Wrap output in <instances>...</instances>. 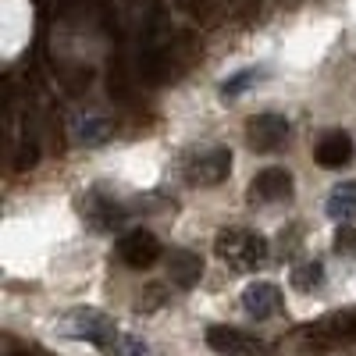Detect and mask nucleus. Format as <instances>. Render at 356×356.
<instances>
[{
	"mask_svg": "<svg viewBox=\"0 0 356 356\" xmlns=\"http://www.w3.org/2000/svg\"><path fill=\"white\" fill-rule=\"evenodd\" d=\"M214 253L228 271L246 275V271H257L267 260V239L250 228H221L214 239Z\"/></svg>",
	"mask_w": 356,
	"mask_h": 356,
	"instance_id": "1",
	"label": "nucleus"
},
{
	"mask_svg": "<svg viewBox=\"0 0 356 356\" xmlns=\"http://www.w3.org/2000/svg\"><path fill=\"white\" fill-rule=\"evenodd\" d=\"M57 332L68 335V339H79V342H93L100 349L111 346V339L118 335L114 332V321L100 310H89V307H75L68 310L61 321H57Z\"/></svg>",
	"mask_w": 356,
	"mask_h": 356,
	"instance_id": "2",
	"label": "nucleus"
},
{
	"mask_svg": "<svg viewBox=\"0 0 356 356\" xmlns=\"http://www.w3.org/2000/svg\"><path fill=\"white\" fill-rule=\"evenodd\" d=\"M228 171H232V150H225V146H214V150L189 157L182 168L189 186H218L228 178Z\"/></svg>",
	"mask_w": 356,
	"mask_h": 356,
	"instance_id": "3",
	"label": "nucleus"
},
{
	"mask_svg": "<svg viewBox=\"0 0 356 356\" xmlns=\"http://www.w3.org/2000/svg\"><path fill=\"white\" fill-rule=\"evenodd\" d=\"M289 139V122L282 114H257L246 122V146L257 154H275L278 146Z\"/></svg>",
	"mask_w": 356,
	"mask_h": 356,
	"instance_id": "4",
	"label": "nucleus"
},
{
	"mask_svg": "<svg viewBox=\"0 0 356 356\" xmlns=\"http://www.w3.org/2000/svg\"><path fill=\"white\" fill-rule=\"evenodd\" d=\"M82 221L93 232H114L125 221V207L114 203L104 189H93L89 196H82Z\"/></svg>",
	"mask_w": 356,
	"mask_h": 356,
	"instance_id": "5",
	"label": "nucleus"
},
{
	"mask_svg": "<svg viewBox=\"0 0 356 356\" xmlns=\"http://www.w3.org/2000/svg\"><path fill=\"white\" fill-rule=\"evenodd\" d=\"M118 257H122L129 267H136V271H146V267H154L161 260V243H157L154 232L136 228L118 243Z\"/></svg>",
	"mask_w": 356,
	"mask_h": 356,
	"instance_id": "6",
	"label": "nucleus"
},
{
	"mask_svg": "<svg viewBox=\"0 0 356 356\" xmlns=\"http://www.w3.org/2000/svg\"><path fill=\"white\" fill-rule=\"evenodd\" d=\"M292 200V175L285 168H264L250 182V203H282Z\"/></svg>",
	"mask_w": 356,
	"mask_h": 356,
	"instance_id": "7",
	"label": "nucleus"
},
{
	"mask_svg": "<svg viewBox=\"0 0 356 356\" xmlns=\"http://www.w3.org/2000/svg\"><path fill=\"white\" fill-rule=\"evenodd\" d=\"M207 346H211L218 356H260V342L239 328H225V324H214L207 328Z\"/></svg>",
	"mask_w": 356,
	"mask_h": 356,
	"instance_id": "8",
	"label": "nucleus"
},
{
	"mask_svg": "<svg viewBox=\"0 0 356 356\" xmlns=\"http://www.w3.org/2000/svg\"><path fill=\"white\" fill-rule=\"evenodd\" d=\"M243 310H246L253 321H267V317L282 314V289L271 285V282H253V285H246V292H243Z\"/></svg>",
	"mask_w": 356,
	"mask_h": 356,
	"instance_id": "9",
	"label": "nucleus"
},
{
	"mask_svg": "<svg viewBox=\"0 0 356 356\" xmlns=\"http://www.w3.org/2000/svg\"><path fill=\"white\" fill-rule=\"evenodd\" d=\"M314 157H317L321 168H346L356 157V143H353L349 132H328V136L317 139Z\"/></svg>",
	"mask_w": 356,
	"mask_h": 356,
	"instance_id": "10",
	"label": "nucleus"
},
{
	"mask_svg": "<svg viewBox=\"0 0 356 356\" xmlns=\"http://www.w3.org/2000/svg\"><path fill=\"white\" fill-rule=\"evenodd\" d=\"M164 264H168L171 285H178V289H193V285H200V278H203V260H200V253H193V250H171V253L164 257Z\"/></svg>",
	"mask_w": 356,
	"mask_h": 356,
	"instance_id": "11",
	"label": "nucleus"
},
{
	"mask_svg": "<svg viewBox=\"0 0 356 356\" xmlns=\"http://www.w3.org/2000/svg\"><path fill=\"white\" fill-rule=\"evenodd\" d=\"M328 218H335L339 225H349L356 218V182H342L332 189L328 196Z\"/></svg>",
	"mask_w": 356,
	"mask_h": 356,
	"instance_id": "12",
	"label": "nucleus"
},
{
	"mask_svg": "<svg viewBox=\"0 0 356 356\" xmlns=\"http://www.w3.org/2000/svg\"><path fill=\"white\" fill-rule=\"evenodd\" d=\"M111 122L107 118H100V114H89V118H79L75 122V139L79 143H86V146H97V143H107L111 139Z\"/></svg>",
	"mask_w": 356,
	"mask_h": 356,
	"instance_id": "13",
	"label": "nucleus"
},
{
	"mask_svg": "<svg viewBox=\"0 0 356 356\" xmlns=\"http://www.w3.org/2000/svg\"><path fill=\"white\" fill-rule=\"evenodd\" d=\"M289 282H292V289L296 292H317L321 285H324V267H321V260H307V264H296V271L289 275Z\"/></svg>",
	"mask_w": 356,
	"mask_h": 356,
	"instance_id": "14",
	"label": "nucleus"
},
{
	"mask_svg": "<svg viewBox=\"0 0 356 356\" xmlns=\"http://www.w3.org/2000/svg\"><path fill=\"white\" fill-rule=\"evenodd\" d=\"M57 79H61V86L68 89V93H86L89 89V82H93V68L89 65H75V68H68V72H57Z\"/></svg>",
	"mask_w": 356,
	"mask_h": 356,
	"instance_id": "15",
	"label": "nucleus"
},
{
	"mask_svg": "<svg viewBox=\"0 0 356 356\" xmlns=\"http://www.w3.org/2000/svg\"><path fill=\"white\" fill-rule=\"evenodd\" d=\"M107 356H146V346L136 339V335H125V332H118L111 339V346L104 349Z\"/></svg>",
	"mask_w": 356,
	"mask_h": 356,
	"instance_id": "16",
	"label": "nucleus"
},
{
	"mask_svg": "<svg viewBox=\"0 0 356 356\" xmlns=\"http://www.w3.org/2000/svg\"><path fill=\"white\" fill-rule=\"evenodd\" d=\"M332 250H335L339 257H356V228H353V225H339Z\"/></svg>",
	"mask_w": 356,
	"mask_h": 356,
	"instance_id": "17",
	"label": "nucleus"
},
{
	"mask_svg": "<svg viewBox=\"0 0 356 356\" xmlns=\"http://www.w3.org/2000/svg\"><path fill=\"white\" fill-rule=\"evenodd\" d=\"M175 8L193 15V18H211L214 8H218V0H175Z\"/></svg>",
	"mask_w": 356,
	"mask_h": 356,
	"instance_id": "18",
	"label": "nucleus"
},
{
	"mask_svg": "<svg viewBox=\"0 0 356 356\" xmlns=\"http://www.w3.org/2000/svg\"><path fill=\"white\" fill-rule=\"evenodd\" d=\"M253 79H257V72H253V68H250V72H239V75H235L232 82H225V86H221V97H225V100L239 97V93H243V89H246Z\"/></svg>",
	"mask_w": 356,
	"mask_h": 356,
	"instance_id": "19",
	"label": "nucleus"
},
{
	"mask_svg": "<svg viewBox=\"0 0 356 356\" xmlns=\"http://www.w3.org/2000/svg\"><path fill=\"white\" fill-rule=\"evenodd\" d=\"M36 161H40V150L33 143H25V146H18V157H15V171H29V168H36Z\"/></svg>",
	"mask_w": 356,
	"mask_h": 356,
	"instance_id": "20",
	"label": "nucleus"
},
{
	"mask_svg": "<svg viewBox=\"0 0 356 356\" xmlns=\"http://www.w3.org/2000/svg\"><path fill=\"white\" fill-rule=\"evenodd\" d=\"M161 296H164V289L161 285H150V289H146V300H139V310H157L164 303Z\"/></svg>",
	"mask_w": 356,
	"mask_h": 356,
	"instance_id": "21",
	"label": "nucleus"
},
{
	"mask_svg": "<svg viewBox=\"0 0 356 356\" xmlns=\"http://www.w3.org/2000/svg\"><path fill=\"white\" fill-rule=\"evenodd\" d=\"M282 4H289V8H292V4H300V0H282Z\"/></svg>",
	"mask_w": 356,
	"mask_h": 356,
	"instance_id": "22",
	"label": "nucleus"
}]
</instances>
